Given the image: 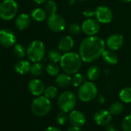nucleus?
I'll return each instance as SVG.
<instances>
[{"mask_svg": "<svg viewBox=\"0 0 131 131\" xmlns=\"http://www.w3.org/2000/svg\"><path fill=\"white\" fill-rule=\"evenodd\" d=\"M101 75V70L97 66H91L86 71V76L89 80L95 81L100 78Z\"/></svg>", "mask_w": 131, "mask_h": 131, "instance_id": "22", "label": "nucleus"}, {"mask_svg": "<svg viewBox=\"0 0 131 131\" xmlns=\"http://www.w3.org/2000/svg\"><path fill=\"white\" fill-rule=\"evenodd\" d=\"M130 42H131V40H130Z\"/></svg>", "mask_w": 131, "mask_h": 131, "instance_id": "46", "label": "nucleus"}, {"mask_svg": "<svg viewBox=\"0 0 131 131\" xmlns=\"http://www.w3.org/2000/svg\"><path fill=\"white\" fill-rule=\"evenodd\" d=\"M77 1V0H70L69 3H70V5H71V6H73V5L76 4Z\"/></svg>", "mask_w": 131, "mask_h": 131, "instance_id": "41", "label": "nucleus"}, {"mask_svg": "<svg viewBox=\"0 0 131 131\" xmlns=\"http://www.w3.org/2000/svg\"><path fill=\"white\" fill-rule=\"evenodd\" d=\"M93 119L97 125L105 126L111 122L112 114L109 110H99L95 113L93 116Z\"/></svg>", "mask_w": 131, "mask_h": 131, "instance_id": "13", "label": "nucleus"}, {"mask_svg": "<svg viewBox=\"0 0 131 131\" xmlns=\"http://www.w3.org/2000/svg\"><path fill=\"white\" fill-rule=\"evenodd\" d=\"M114 131H118V130H116V129H115V130H114Z\"/></svg>", "mask_w": 131, "mask_h": 131, "instance_id": "44", "label": "nucleus"}, {"mask_svg": "<svg viewBox=\"0 0 131 131\" xmlns=\"http://www.w3.org/2000/svg\"><path fill=\"white\" fill-rule=\"evenodd\" d=\"M56 83L60 88H68L72 84V77L70 74L66 73H59L56 78Z\"/></svg>", "mask_w": 131, "mask_h": 131, "instance_id": "17", "label": "nucleus"}, {"mask_svg": "<svg viewBox=\"0 0 131 131\" xmlns=\"http://www.w3.org/2000/svg\"><path fill=\"white\" fill-rule=\"evenodd\" d=\"M16 36L15 33L9 29L0 30V44L4 47H10L16 44Z\"/></svg>", "mask_w": 131, "mask_h": 131, "instance_id": "11", "label": "nucleus"}, {"mask_svg": "<svg viewBox=\"0 0 131 131\" xmlns=\"http://www.w3.org/2000/svg\"><path fill=\"white\" fill-rule=\"evenodd\" d=\"M43 65L40 62H34L32 66H31V69H30V73L33 76V77H40L42 76V73H43Z\"/></svg>", "mask_w": 131, "mask_h": 131, "instance_id": "24", "label": "nucleus"}, {"mask_svg": "<svg viewBox=\"0 0 131 131\" xmlns=\"http://www.w3.org/2000/svg\"><path fill=\"white\" fill-rule=\"evenodd\" d=\"M29 90L30 93L36 96H42L46 90L44 83L39 79H32L29 83Z\"/></svg>", "mask_w": 131, "mask_h": 131, "instance_id": "14", "label": "nucleus"}, {"mask_svg": "<svg viewBox=\"0 0 131 131\" xmlns=\"http://www.w3.org/2000/svg\"><path fill=\"white\" fill-rule=\"evenodd\" d=\"M48 28L54 32H62L67 26V22L61 15L55 13L50 15L47 19Z\"/></svg>", "mask_w": 131, "mask_h": 131, "instance_id": "8", "label": "nucleus"}, {"mask_svg": "<svg viewBox=\"0 0 131 131\" xmlns=\"http://www.w3.org/2000/svg\"><path fill=\"white\" fill-rule=\"evenodd\" d=\"M83 62L79 53L70 51L62 54L59 66L64 73L73 75L79 73L82 67Z\"/></svg>", "mask_w": 131, "mask_h": 131, "instance_id": "2", "label": "nucleus"}, {"mask_svg": "<svg viewBox=\"0 0 131 131\" xmlns=\"http://www.w3.org/2000/svg\"><path fill=\"white\" fill-rule=\"evenodd\" d=\"M13 53L18 59H23L26 54V49L20 43H16L13 48Z\"/></svg>", "mask_w": 131, "mask_h": 131, "instance_id": "28", "label": "nucleus"}, {"mask_svg": "<svg viewBox=\"0 0 131 131\" xmlns=\"http://www.w3.org/2000/svg\"><path fill=\"white\" fill-rule=\"evenodd\" d=\"M77 1H81V2H83V1H86V0H77Z\"/></svg>", "mask_w": 131, "mask_h": 131, "instance_id": "43", "label": "nucleus"}, {"mask_svg": "<svg viewBox=\"0 0 131 131\" xmlns=\"http://www.w3.org/2000/svg\"><path fill=\"white\" fill-rule=\"evenodd\" d=\"M66 131H81V129H80V127L75 126H72L69 127Z\"/></svg>", "mask_w": 131, "mask_h": 131, "instance_id": "37", "label": "nucleus"}, {"mask_svg": "<svg viewBox=\"0 0 131 131\" xmlns=\"http://www.w3.org/2000/svg\"><path fill=\"white\" fill-rule=\"evenodd\" d=\"M61 52H62L59 49H51L48 52V54H47L48 59L52 62H55V63L59 62L62 56Z\"/></svg>", "mask_w": 131, "mask_h": 131, "instance_id": "25", "label": "nucleus"}, {"mask_svg": "<svg viewBox=\"0 0 131 131\" xmlns=\"http://www.w3.org/2000/svg\"><path fill=\"white\" fill-rule=\"evenodd\" d=\"M45 10L47 14L53 15L57 12V4L54 0H48L45 3Z\"/></svg>", "mask_w": 131, "mask_h": 131, "instance_id": "29", "label": "nucleus"}, {"mask_svg": "<svg viewBox=\"0 0 131 131\" xmlns=\"http://www.w3.org/2000/svg\"><path fill=\"white\" fill-rule=\"evenodd\" d=\"M98 94V89L93 81H86L79 87L77 96L78 98L85 103L92 101L96 97Z\"/></svg>", "mask_w": 131, "mask_h": 131, "instance_id": "4", "label": "nucleus"}, {"mask_svg": "<svg viewBox=\"0 0 131 131\" xmlns=\"http://www.w3.org/2000/svg\"><path fill=\"white\" fill-rule=\"evenodd\" d=\"M31 23V18L29 15L26 13H21L19 14L15 21V24L18 29L19 30H24L29 28Z\"/></svg>", "mask_w": 131, "mask_h": 131, "instance_id": "18", "label": "nucleus"}, {"mask_svg": "<svg viewBox=\"0 0 131 131\" xmlns=\"http://www.w3.org/2000/svg\"><path fill=\"white\" fill-rule=\"evenodd\" d=\"M121 2H123V3H130L131 2V0H120Z\"/></svg>", "mask_w": 131, "mask_h": 131, "instance_id": "42", "label": "nucleus"}, {"mask_svg": "<svg viewBox=\"0 0 131 131\" xmlns=\"http://www.w3.org/2000/svg\"><path fill=\"white\" fill-rule=\"evenodd\" d=\"M106 126V131H114L115 130V126L113 123H108Z\"/></svg>", "mask_w": 131, "mask_h": 131, "instance_id": "36", "label": "nucleus"}, {"mask_svg": "<svg viewBox=\"0 0 131 131\" xmlns=\"http://www.w3.org/2000/svg\"><path fill=\"white\" fill-rule=\"evenodd\" d=\"M58 95V89L55 86H49L44 91V96L49 100L54 99Z\"/></svg>", "mask_w": 131, "mask_h": 131, "instance_id": "30", "label": "nucleus"}, {"mask_svg": "<svg viewBox=\"0 0 131 131\" xmlns=\"http://www.w3.org/2000/svg\"><path fill=\"white\" fill-rule=\"evenodd\" d=\"M19 6L16 0H4L0 3V19L9 21L16 17Z\"/></svg>", "mask_w": 131, "mask_h": 131, "instance_id": "6", "label": "nucleus"}, {"mask_svg": "<svg viewBox=\"0 0 131 131\" xmlns=\"http://www.w3.org/2000/svg\"><path fill=\"white\" fill-rule=\"evenodd\" d=\"M45 131H61L59 128L55 126H49Z\"/></svg>", "mask_w": 131, "mask_h": 131, "instance_id": "38", "label": "nucleus"}, {"mask_svg": "<svg viewBox=\"0 0 131 131\" xmlns=\"http://www.w3.org/2000/svg\"><path fill=\"white\" fill-rule=\"evenodd\" d=\"M34 3H36V4H39V5H41V4H44L46 3L48 0H32Z\"/></svg>", "mask_w": 131, "mask_h": 131, "instance_id": "39", "label": "nucleus"}, {"mask_svg": "<svg viewBox=\"0 0 131 131\" xmlns=\"http://www.w3.org/2000/svg\"><path fill=\"white\" fill-rule=\"evenodd\" d=\"M0 1H3V0H0Z\"/></svg>", "mask_w": 131, "mask_h": 131, "instance_id": "45", "label": "nucleus"}, {"mask_svg": "<svg viewBox=\"0 0 131 131\" xmlns=\"http://www.w3.org/2000/svg\"><path fill=\"white\" fill-rule=\"evenodd\" d=\"M52 104L50 100L45 96H39L35 100H33L31 110L34 115L37 116H46L51 110Z\"/></svg>", "mask_w": 131, "mask_h": 131, "instance_id": "5", "label": "nucleus"}, {"mask_svg": "<svg viewBox=\"0 0 131 131\" xmlns=\"http://www.w3.org/2000/svg\"><path fill=\"white\" fill-rule=\"evenodd\" d=\"M57 103L61 110L69 113L74 110L77 105V97L73 92L66 90L59 96Z\"/></svg>", "mask_w": 131, "mask_h": 131, "instance_id": "7", "label": "nucleus"}, {"mask_svg": "<svg viewBox=\"0 0 131 131\" xmlns=\"http://www.w3.org/2000/svg\"><path fill=\"white\" fill-rule=\"evenodd\" d=\"M31 18L36 22H42L47 17V13L45 9L42 8H36L31 12L30 15Z\"/></svg>", "mask_w": 131, "mask_h": 131, "instance_id": "21", "label": "nucleus"}, {"mask_svg": "<svg viewBox=\"0 0 131 131\" xmlns=\"http://www.w3.org/2000/svg\"><path fill=\"white\" fill-rule=\"evenodd\" d=\"M46 72L51 77H56L59 73V67L57 65V63L51 62L47 64L46 67Z\"/></svg>", "mask_w": 131, "mask_h": 131, "instance_id": "27", "label": "nucleus"}, {"mask_svg": "<svg viewBox=\"0 0 131 131\" xmlns=\"http://www.w3.org/2000/svg\"><path fill=\"white\" fill-rule=\"evenodd\" d=\"M46 48L42 41L34 40L29 43L26 49V55L32 62H40L45 56Z\"/></svg>", "mask_w": 131, "mask_h": 131, "instance_id": "3", "label": "nucleus"}, {"mask_svg": "<svg viewBox=\"0 0 131 131\" xmlns=\"http://www.w3.org/2000/svg\"><path fill=\"white\" fill-rule=\"evenodd\" d=\"M119 98L122 103H131V87H125L122 89L119 93Z\"/></svg>", "mask_w": 131, "mask_h": 131, "instance_id": "23", "label": "nucleus"}, {"mask_svg": "<svg viewBox=\"0 0 131 131\" xmlns=\"http://www.w3.org/2000/svg\"><path fill=\"white\" fill-rule=\"evenodd\" d=\"M109 111L112 115L118 116L123 111V104L120 102H114L110 106Z\"/></svg>", "mask_w": 131, "mask_h": 131, "instance_id": "26", "label": "nucleus"}, {"mask_svg": "<svg viewBox=\"0 0 131 131\" xmlns=\"http://www.w3.org/2000/svg\"><path fill=\"white\" fill-rule=\"evenodd\" d=\"M82 32L81 26L78 23H72L69 26V32L72 35H78Z\"/></svg>", "mask_w": 131, "mask_h": 131, "instance_id": "34", "label": "nucleus"}, {"mask_svg": "<svg viewBox=\"0 0 131 131\" xmlns=\"http://www.w3.org/2000/svg\"><path fill=\"white\" fill-rule=\"evenodd\" d=\"M74 46V39L71 36H62L58 43V49L62 52H67L72 50Z\"/></svg>", "mask_w": 131, "mask_h": 131, "instance_id": "16", "label": "nucleus"}, {"mask_svg": "<svg viewBox=\"0 0 131 131\" xmlns=\"http://www.w3.org/2000/svg\"><path fill=\"white\" fill-rule=\"evenodd\" d=\"M69 119V116L67 114V112H65L61 110L59 113H58L57 116H56V120L57 123L59 125H64L67 122V120Z\"/></svg>", "mask_w": 131, "mask_h": 131, "instance_id": "32", "label": "nucleus"}, {"mask_svg": "<svg viewBox=\"0 0 131 131\" xmlns=\"http://www.w3.org/2000/svg\"><path fill=\"white\" fill-rule=\"evenodd\" d=\"M31 63L26 59H20L15 64V70L21 75H25L30 73Z\"/></svg>", "mask_w": 131, "mask_h": 131, "instance_id": "20", "label": "nucleus"}, {"mask_svg": "<svg viewBox=\"0 0 131 131\" xmlns=\"http://www.w3.org/2000/svg\"><path fill=\"white\" fill-rule=\"evenodd\" d=\"M106 48L104 39L97 36L84 38L79 46V54L84 62L91 63L98 59Z\"/></svg>", "mask_w": 131, "mask_h": 131, "instance_id": "1", "label": "nucleus"}, {"mask_svg": "<svg viewBox=\"0 0 131 131\" xmlns=\"http://www.w3.org/2000/svg\"><path fill=\"white\" fill-rule=\"evenodd\" d=\"M69 121L72 126L81 127L86 123V116L82 112L73 110L69 114Z\"/></svg>", "mask_w": 131, "mask_h": 131, "instance_id": "15", "label": "nucleus"}, {"mask_svg": "<svg viewBox=\"0 0 131 131\" xmlns=\"http://www.w3.org/2000/svg\"><path fill=\"white\" fill-rule=\"evenodd\" d=\"M124 43L123 36L119 33H113L111 34L106 41V46L109 49L116 51L119 50Z\"/></svg>", "mask_w": 131, "mask_h": 131, "instance_id": "12", "label": "nucleus"}, {"mask_svg": "<svg viewBox=\"0 0 131 131\" xmlns=\"http://www.w3.org/2000/svg\"><path fill=\"white\" fill-rule=\"evenodd\" d=\"M83 83V77L81 73H77L72 77V84L75 87H80Z\"/></svg>", "mask_w": 131, "mask_h": 131, "instance_id": "31", "label": "nucleus"}, {"mask_svg": "<svg viewBox=\"0 0 131 131\" xmlns=\"http://www.w3.org/2000/svg\"><path fill=\"white\" fill-rule=\"evenodd\" d=\"M102 58L105 63H106L107 65H110V66L116 65L119 60L118 56L115 52V51L109 49L106 50L105 49L103 51V52L102 54Z\"/></svg>", "mask_w": 131, "mask_h": 131, "instance_id": "19", "label": "nucleus"}, {"mask_svg": "<svg viewBox=\"0 0 131 131\" xmlns=\"http://www.w3.org/2000/svg\"><path fill=\"white\" fill-rule=\"evenodd\" d=\"M96 19L100 23L107 24L110 23L113 17V11L107 6H100L96 9Z\"/></svg>", "mask_w": 131, "mask_h": 131, "instance_id": "10", "label": "nucleus"}, {"mask_svg": "<svg viewBox=\"0 0 131 131\" xmlns=\"http://www.w3.org/2000/svg\"><path fill=\"white\" fill-rule=\"evenodd\" d=\"M81 28L82 32L87 36H96L100 29V24L96 19L90 18L86 19L83 22Z\"/></svg>", "mask_w": 131, "mask_h": 131, "instance_id": "9", "label": "nucleus"}, {"mask_svg": "<svg viewBox=\"0 0 131 131\" xmlns=\"http://www.w3.org/2000/svg\"><path fill=\"white\" fill-rule=\"evenodd\" d=\"M98 100H99V102H100L101 104L104 103V102H105V99H104V97H103L102 95L99 96V97H98Z\"/></svg>", "mask_w": 131, "mask_h": 131, "instance_id": "40", "label": "nucleus"}, {"mask_svg": "<svg viewBox=\"0 0 131 131\" xmlns=\"http://www.w3.org/2000/svg\"><path fill=\"white\" fill-rule=\"evenodd\" d=\"M123 131H131V114L124 117L122 122Z\"/></svg>", "mask_w": 131, "mask_h": 131, "instance_id": "33", "label": "nucleus"}, {"mask_svg": "<svg viewBox=\"0 0 131 131\" xmlns=\"http://www.w3.org/2000/svg\"><path fill=\"white\" fill-rule=\"evenodd\" d=\"M83 16L86 19H90L93 18V16H96V9H86L83 13Z\"/></svg>", "mask_w": 131, "mask_h": 131, "instance_id": "35", "label": "nucleus"}]
</instances>
